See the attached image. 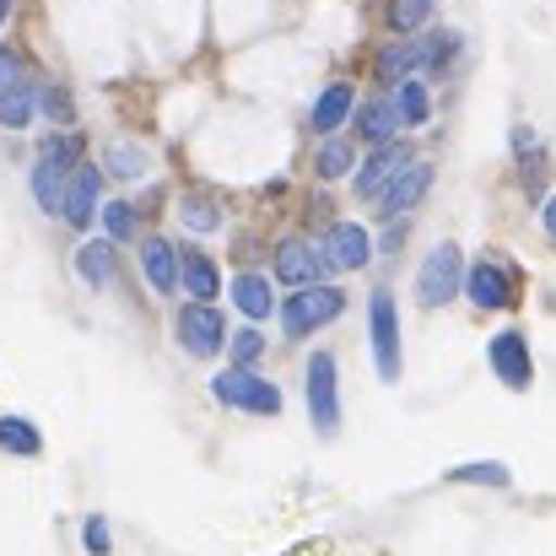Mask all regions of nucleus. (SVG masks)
<instances>
[{"label":"nucleus","mask_w":556,"mask_h":556,"mask_svg":"<svg viewBox=\"0 0 556 556\" xmlns=\"http://www.w3.org/2000/svg\"><path fill=\"white\" fill-rule=\"evenodd\" d=\"M76 163H81V141H76V136L54 130V136H43V141H38V163H33V200H38L43 211H54V216H60V200H65V185H71Z\"/></svg>","instance_id":"nucleus-1"},{"label":"nucleus","mask_w":556,"mask_h":556,"mask_svg":"<svg viewBox=\"0 0 556 556\" xmlns=\"http://www.w3.org/2000/svg\"><path fill=\"white\" fill-rule=\"evenodd\" d=\"M459 287H465V254H459V243H438L427 254V265L416 270V303L443 308V303L459 298Z\"/></svg>","instance_id":"nucleus-2"},{"label":"nucleus","mask_w":556,"mask_h":556,"mask_svg":"<svg viewBox=\"0 0 556 556\" xmlns=\"http://www.w3.org/2000/svg\"><path fill=\"white\" fill-rule=\"evenodd\" d=\"M341 308H346V292H341V287H303V292L287 298V308H281V330H287L292 341H303V336L325 330Z\"/></svg>","instance_id":"nucleus-3"},{"label":"nucleus","mask_w":556,"mask_h":556,"mask_svg":"<svg viewBox=\"0 0 556 556\" xmlns=\"http://www.w3.org/2000/svg\"><path fill=\"white\" fill-rule=\"evenodd\" d=\"M211 389H216V400L222 405H232V410H254V416H276L281 410V389L276 383H265L254 368H227L211 378Z\"/></svg>","instance_id":"nucleus-4"},{"label":"nucleus","mask_w":556,"mask_h":556,"mask_svg":"<svg viewBox=\"0 0 556 556\" xmlns=\"http://www.w3.org/2000/svg\"><path fill=\"white\" fill-rule=\"evenodd\" d=\"M368 336H372V363H378V378L394 383L400 378V314H394V298L389 287H378L368 298Z\"/></svg>","instance_id":"nucleus-5"},{"label":"nucleus","mask_w":556,"mask_h":556,"mask_svg":"<svg viewBox=\"0 0 556 556\" xmlns=\"http://www.w3.org/2000/svg\"><path fill=\"white\" fill-rule=\"evenodd\" d=\"M276 276L287 281V287H325V276H330V260H325V243H314V238H287L281 249H276Z\"/></svg>","instance_id":"nucleus-6"},{"label":"nucleus","mask_w":556,"mask_h":556,"mask_svg":"<svg viewBox=\"0 0 556 556\" xmlns=\"http://www.w3.org/2000/svg\"><path fill=\"white\" fill-rule=\"evenodd\" d=\"M308 416L325 438L341 427V383H336V357L330 352L308 357Z\"/></svg>","instance_id":"nucleus-7"},{"label":"nucleus","mask_w":556,"mask_h":556,"mask_svg":"<svg viewBox=\"0 0 556 556\" xmlns=\"http://www.w3.org/2000/svg\"><path fill=\"white\" fill-rule=\"evenodd\" d=\"M179 346L189 357H216L227 346V325H222V314L211 303H189L179 314Z\"/></svg>","instance_id":"nucleus-8"},{"label":"nucleus","mask_w":556,"mask_h":556,"mask_svg":"<svg viewBox=\"0 0 556 556\" xmlns=\"http://www.w3.org/2000/svg\"><path fill=\"white\" fill-rule=\"evenodd\" d=\"M465 292H470V303H476V308L497 314V308H508V303H514V276H508L497 260H481V265H470V270H465Z\"/></svg>","instance_id":"nucleus-9"},{"label":"nucleus","mask_w":556,"mask_h":556,"mask_svg":"<svg viewBox=\"0 0 556 556\" xmlns=\"http://www.w3.org/2000/svg\"><path fill=\"white\" fill-rule=\"evenodd\" d=\"M492 372H497L508 389H530L535 363H530V346H525V336H519V330L492 336Z\"/></svg>","instance_id":"nucleus-10"},{"label":"nucleus","mask_w":556,"mask_h":556,"mask_svg":"<svg viewBox=\"0 0 556 556\" xmlns=\"http://www.w3.org/2000/svg\"><path fill=\"white\" fill-rule=\"evenodd\" d=\"M98 189H103V174L87 168V163H76V174H71V185H65V200H60V216H65L71 227H92V216H98Z\"/></svg>","instance_id":"nucleus-11"},{"label":"nucleus","mask_w":556,"mask_h":556,"mask_svg":"<svg viewBox=\"0 0 556 556\" xmlns=\"http://www.w3.org/2000/svg\"><path fill=\"white\" fill-rule=\"evenodd\" d=\"M325 260H330V270H363V265L372 260L368 227H357V222H336L330 238H325Z\"/></svg>","instance_id":"nucleus-12"},{"label":"nucleus","mask_w":556,"mask_h":556,"mask_svg":"<svg viewBox=\"0 0 556 556\" xmlns=\"http://www.w3.org/2000/svg\"><path fill=\"white\" fill-rule=\"evenodd\" d=\"M427 185H432V168H427V163H405V168L389 179V189L378 194L383 216H389V222H394V216H410V205L427 194Z\"/></svg>","instance_id":"nucleus-13"},{"label":"nucleus","mask_w":556,"mask_h":556,"mask_svg":"<svg viewBox=\"0 0 556 556\" xmlns=\"http://www.w3.org/2000/svg\"><path fill=\"white\" fill-rule=\"evenodd\" d=\"M141 270H147V281L157 292H174L179 287V249L168 238H147L141 243Z\"/></svg>","instance_id":"nucleus-14"},{"label":"nucleus","mask_w":556,"mask_h":556,"mask_svg":"<svg viewBox=\"0 0 556 556\" xmlns=\"http://www.w3.org/2000/svg\"><path fill=\"white\" fill-rule=\"evenodd\" d=\"M400 168H405V152H400V147H378L368 163L357 168V194H363V200H378Z\"/></svg>","instance_id":"nucleus-15"},{"label":"nucleus","mask_w":556,"mask_h":556,"mask_svg":"<svg viewBox=\"0 0 556 556\" xmlns=\"http://www.w3.org/2000/svg\"><path fill=\"white\" fill-rule=\"evenodd\" d=\"M352 109H357V92H352L346 81L325 87V92H319V103H314V130H319V136H336V130L352 119Z\"/></svg>","instance_id":"nucleus-16"},{"label":"nucleus","mask_w":556,"mask_h":556,"mask_svg":"<svg viewBox=\"0 0 556 556\" xmlns=\"http://www.w3.org/2000/svg\"><path fill=\"white\" fill-rule=\"evenodd\" d=\"M76 270H81V281H87V287H109V281H114V270H119L114 243H109V238L81 243V249H76Z\"/></svg>","instance_id":"nucleus-17"},{"label":"nucleus","mask_w":556,"mask_h":556,"mask_svg":"<svg viewBox=\"0 0 556 556\" xmlns=\"http://www.w3.org/2000/svg\"><path fill=\"white\" fill-rule=\"evenodd\" d=\"M389 109H394V119H400V125H427V114H432V98H427V87H421L416 76H405V81L394 87Z\"/></svg>","instance_id":"nucleus-18"},{"label":"nucleus","mask_w":556,"mask_h":556,"mask_svg":"<svg viewBox=\"0 0 556 556\" xmlns=\"http://www.w3.org/2000/svg\"><path fill=\"white\" fill-rule=\"evenodd\" d=\"M232 303H238V314H249V325H260V319L276 308V303H270V281L254 276V270L232 281Z\"/></svg>","instance_id":"nucleus-19"},{"label":"nucleus","mask_w":556,"mask_h":556,"mask_svg":"<svg viewBox=\"0 0 556 556\" xmlns=\"http://www.w3.org/2000/svg\"><path fill=\"white\" fill-rule=\"evenodd\" d=\"M514 157L525 168V185L541 194V179H546V152H541V136L530 125H514Z\"/></svg>","instance_id":"nucleus-20"},{"label":"nucleus","mask_w":556,"mask_h":556,"mask_svg":"<svg viewBox=\"0 0 556 556\" xmlns=\"http://www.w3.org/2000/svg\"><path fill=\"white\" fill-rule=\"evenodd\" d=\"M179 281L194 292V303H211L216 287H222V276H216V265L205 254H179Z\"/></svg>","instance_id":"nucleus-21"},{"label":"nucleus","mask_w":556,"mask_h":556,"mask_svg":"<svg viewBox=\"0 0 556 556\" xmlns=\"http://www.w3.org/2000/svg\"><path fill=\"white\" fill-rule=\"evenodd\" d=\"M0 448L16 454V459H33V454H43V438H38L33 421H22V416H0Z\"/></svg>","instance_id":"nucleus-22"},{"label":"nucleus","mask_w":556,"mask_h":556,"mask_svg":"<svg viewBox=\"0 0 556 556\" xmlns=\"http://www.w3.org/2000/svg\"><path fill=\"white\" fill-rule=\"evenodd\" d=\"M363 141L372 147H394V130H400V119H394V109H389V98H372L368 109H363Z\"/></svg>","instance_id":"nucleus-23"},{"label":"nucleus","mask_w":556,"mask_h":556,"mask_svg":"<svg viewBox=\"0 0 556 556\" xmlns=\"http://www.w3.org/2000/svg\"><path fill=\"white\" fill-rule=\"evenodd\" d=\"M33 109H38V87H33V81L0 92V125H5V130H22V125L33 119Z\"/></svg>","instance_id":"nucleus-24"},{"label":"nucleus","mask_w":556,"mask_h":556,"mask_svg":"<svg viewBox=\"0 0 556 556\" xmlns=\"http://www.w3.org/2000/svg\"><path fill=\"white\" fill-rule=\"evenodd\" d=\"M352 168H357V152H352V141H325V147H319V179H325V185L346 179Z\"/></svg>","instance_id":"nucleus-25"},{"label":"nucleus","mask_w":556,"mask_h":556,"mask_svg":"<svg viewBox=\"0 0 556 556\" xmlns=\"http://www.w3.org/2000/svg\"><path fill=\"white\" fill-rule=\"evenodd\" d=\"M103 168H109L114 179H141V174L152 168V157H147L141 147H125V141H119V147H109V157H103Z\"/></svg>","instance_id":"nucleus-26"},{"label":"nucleus","mask_w":556,"mask_h":556,"mask_svg":"<svg viewBox=\"0 0 556 556\" xmlns=\"http://www.w3.org/2000/svg\"><path fill=\"white\" fill-rule=\"evenodd\" d=\"M179 222H185L189 232H216V227H222V211H216V200L189 194L185 205H179Z\"/></svg>","instance_id":"nucleus-27"},{"label":"nucleus","mask_w":556,"mask_h":556,"mask_svg":"<svg viewBox=\"0 0 556 556\" xmlns=\"http://www.w3.org/2000/svg\"><path fill=\"white\" fill-rule=\"evenodd\" d=\"M448 481H476V486H508L514 476H508V465H497V459H481V465H454V470H448Z\"/></svg>","instance_id":"nucleus-28"},{"label":"nucleus","mask_w":556,"mask_h":556,"mask_svg":"<svg viewBox=\"0 0 556 556\" xmlns=\"http://www.w3.org/2000/svg\"><path fill=\"white\" fill-rule=\"evenodd\" d=\"M427 16H432V0H389V27L394 33H416V27H427Z\"/></svg>","instance_id":"nucleus-29"},{"label":"nucleus","mask_w":556,"mask_h":556,"mask_svg":"<svg viewBox=\"0 0 556 556\" xmlns=\"http://www.w3.org/2000/svg\"><path fill=\"white\" fill-rule=\"evenodd\" d=\"M136 222H141V211H136L130 200L103 205V227H109V238H130V232H136Z\"/></svg>","instance_id":"nucleus-30"},{"label":"nucleus","mask_w":556,"mask_h":556,"mask_svg":"<svg viewBox=\"0 0 556 556\" xmlns=\"http://www.w3.org/2000/svg\"><path fill=\"white\" fill-rule=\"evenodd\" d=\"M38 109H43L54 125H71V119H76V103H71L65 87H43V92H38Z\"/></svg>","instance_id":"nucleus-31"},{"label":"nucleus","mask_w":556,"mask_h":556,"mask_svg":"<svg viewBox=\"0 0 556 556\" xmlns=\"http://www.w3.org/2000/svg\"><path fill=\"white\" fill-rule=\"evenodd\" d=\"M260 352H265V336H260L254 325L232 336V357H238V368H254V357H260Z\"/></svg>","instance_id":"nucleus-32"},{"label":"nucleus","mask_w":556,"mask_h":556,"mask_svg":"<svg viewBox=\"0 0 556 556\" xmlns=\"http://www.w3.org/2000/svg\"><path fill=\"white\" fill-rule=\"evenodd\" d=\"M27 76H22V60L11 54V49H0V92H11V87H22Z\"/></svg>","instance_id":"nucleus-33"},{"label":"nucleus","mask_w":556,"mask_h":556,"mask_svg":"<svg viewBox=\"0 0 556 556\" xmlns=\"http://www.w3.org/2000/svg\"><path fill=\"white\" fill-rule=\"evenodd\" d=\"M87 552H92V556H109V525H103L98 514L87 519Z\"/></svg>","instance_id":"nucleus-34"},{"label":"nucleus","mask_w":556,"mask_h":556,"mask_svg":"<svg viewBox=\"0 0 556 556\" xmlns=\"http://www.w3.org/2000/svg\"><path fill=\"white\" fill-rule=\"evenodd\" d=\"M405 227H410V222H405V216H394V222H389V232L378 238V249H383V254H394V249L405 243Z\"/></svg>","instance_id":"nucleus-35"},{"label":"nucleus","mask_w":556,"mask_h":556,"mask_svg":"<svg viewBox=\"0 0 556 556\" xmlns=\"http://www.w3.org/2000/svg\"><path fill=\"white\" fill-rule=\"evenodd\" d=\"M541 222H546V232H552V238H556V194H552V200H546V205H541Z\"/></svg>","instance_id":"nucleus-36"},{"label":"nucleus","mask_w":556,"mask_h":556,"mask_svg":"<svg viewBox=\"0 0 556 556\" xmlns=\"http://www.w3.org/2000/svg\"><path fill=\"white\" fill-rule=\"evenodd\" d=\"M5 16H11V0H0V22H5Z\"/></svg>","instance_id":"nucleus-37"}]
</instances>
